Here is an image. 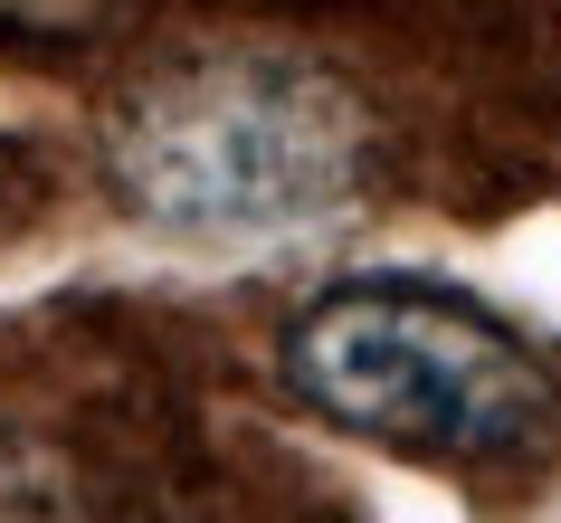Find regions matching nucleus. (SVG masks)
Returning <instances> with one entry per match:
<instances>
[{"label": "nucleus", "instance_id": "nucleus-1", "mask_svg": "<svg viewBox=\"0 0 561 523\" xmlns=\"http://www.w3.org/2000/svg\"><path fill=\"white\" fill-rule=\"evenodd\" d=\"M105 181L134 219L191 238L333 229L371 181V115L305 58H181L115 105Z\"/></svg>", "mask_w": 561, "mask_h": 523}, {"label": "nucleus", "instance_id": "nucleus-2", "mask_svg": "<svg viewBox=\"0 0 561 523\" xmlns=\"http://www.w3.org/2000/svg\"><path fill=\"white\" fill-rule=\"evenodd\" d=\"M286 390L314 419L428 466L524 457L552 429L542 352L467 295L333 286L286 323Z\"/></svg>", "mask_w": 561, "mask_h": 523}]
</instances>
